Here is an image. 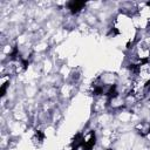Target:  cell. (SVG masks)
Wrapping results in <instances>:
<instances>
[{
    "label": "cell",
    "mask_w": 150,
    "mask_h": 150,
    "mask_svg": "<svg viewBox=\"0 0 150 150\" xmlns=\"http://www.w3.org/2000/svg\"><path fill=\"white\" fill-rule=\"evenodd\" d=\"M94 144H95V134L94 132L87 134L83 138V146H86L87 149H91Z\"/></svg>",
    "instance_id": "6da1fadb"
}]
</instances>
